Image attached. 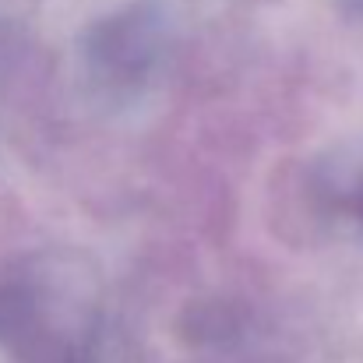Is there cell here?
<instances>
[{"label": "cell", "mask_w": 363, "mask_h": 363, "mask_svg": "<svg viewBox=\"0 0 363 363\" xmlns=\"http://www.w3.org/2000/svg\"><path fill=\"white\" fill-rule=\"evenodd\" d=\"M103 279L67 247L21 254L0 272V363H96Z\"/></svg>", "instance_id": "cell-1"}, {"label": "cell", "mask_w": 363, "mask_h": 363, "mask_svg": "<svg viewBox=\"0 0 363 363\" xmlns=\"http://www.w3.org/2000/svg\"><path fill=\"white\" fill-rule=\"evenodd\" d=\"M89 78L110 96H130L141 89L162 57V28L148 11H127L99 21L85 39Z\"/></svg>", "instance_id": "cell-2"}, {"label": "cell", "mask_w": 363, "mask_h": 363, "mask_svg": "<svg viewBox=\"0 0 363 363\" xmlns=\"http://www.w3.org/2000/svg\"><path fill=\"white\" fill-rule=\"evenodd\" d=\"M357 4H363V0H357Z\"/></svg>", "instance_id": "cell-3"}, {"label": "cell", "mask_w": 363, "mask_h": 363, "mask_svg": "<svg viewBox=\"0 0 363 363\" xmlns=\"http://www.w3.org/2000/svg\"><path fill=\"white\" fill-rule=\"evenodd\" d=\"M360 208H363V205H360Z\"/></svg>", "instance_id": "cell-4"}]
</instances>
